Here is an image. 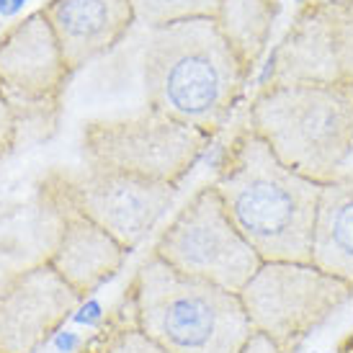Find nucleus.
I'll return each mask as SVG.
<instances>
[{
    "label": "nucleus",
    "instance_id": "3",
    "mask_svg": "<svg viewBox=\"0 0 353 353\" xmlns=\"http://www.w3.org/2000/svg\"><path fill=\"white\" fill-rule=\"evenodd\" d=\"M132 323L165 353H240L253 335L240 294L150 253L129 286Z\"/></svg>",
    "mask_w": 353,
    "mask_h": 353
},
{
    "label": "nucleus",
    "instance_id": "7",
    "mask_svg": "<svg viewBox=\"0 0 353 353\" xmlns=\"http://www.w3.org/2000/svg\"><path fill=\"white\" fill-rule=\"evenodd\" d=\"M152 253L176 271L240 294L263 265L232 225L214 186L199 188L160 232Z\"/></svg>",
    "mask_w": 353,
    "mask_h": 353
},
{
    "label": "nucleus",
    "instance_id": "22",
    "mask_svg": "<svg viewBox=\"0 0 353 353\" xmlns=\"http://www.w3.org/2000/svg\"><path fill=\"white\" fill-rule=\"evenodd\" d=\"M268 3H276V6H281V0H268Z\"/></svg>",
    "mask_w": 353,
    "mask_h": 353
},
{
    "label": "nucleus",
    "instance_id": "14",
    "mask_svg": "<svg viewBox=\"0 0 353 353\" xmlns=\"http://www.w3.org/2000/svg\"><path fill=\"white\" fill-rule=\"evenodd\" d=\"M312 263L353 284V173H343L320 188Z\"/></svg>",
    "mask_w": 353,
    "mask_h": 353
},
{
    "label": "nucleus",
    "instance_id": "20",
    "mask_svg": "<svg viewBox=\"0 0 353 353\" xmlns=\"http://www.w3.org/2000/svg\"><path fill=\"white\" fill-rule=\"evenodd\" d=\"M26 6V0H0V16H16Z\"/></svg>",
    "mask_w": 353,
    "mask_h": 353
},
{
    "label": "nucleus",
    "instance_id": "10",
    "mask_svg": "<svg viewBox=\"0 0 353 353\" xmlns=\"http://www.w3.org/2000/svg\"><path fill=\"white\" fill-rule=\"evenodd\" d=\"M286 83L353 85V6L310 0L299 8L268 57L261 88Z\"/></svg>",
    "mask_w": 353,
    "mask_h": 353
},
{
    "label": "nucleus",
    "instance_id": "12",
    "mask_svg": "<svg viewBox=\"0 0 353 353\" xmlns=\"http://www.w3.org/2000/svg\"><path fill=\"white\" fill-rule=\"evenodd\" d=\"M39 196L52 225L47 261L85 299L119 274L127 250L88 216L80 214L47 178L39 183Z\"/></svg>",
    "mask_w": 353,
    "mask_h": 353
},
{
    "label": "nucleus",
    "instance_id": "21",
    "mask_svg": "<svg viewBox=\"0 0 353 353\" xmlns=\"http://www.w3.org/2000/svg\"><path fill=\"white\" fill-rule=\"evenodd\" d=\"M314 3H338V6H353V0H314Z\"/></svg>",
    "mask_w": 353,
    "mask_h": 353
},
{
    "label": "nucleus",
    "instance_id": "9",
    "mask_svg": "<svg viewBox=\"0 0 353 353\" xmlns=\"http://www.w3.org/2000/svg\"><path fill=\"white\" fill-rule=\"evenodd\" d=\"M70 68L41 10L23 16L0 39V90L21 124L54 129Z\"/></svg>",
    "mask_w": 353,
    "mask_h": 353
},
{
    "label": "nucleus",
    "instance_id": "17",
    "mask_svg": "<svg viewBox=\"0 0 353 353\" xmlns=\"http://www.w3.org/2000/svg\"><path fill=\"white\" fill-rule=\"evenodd\" d=\"M99 353H165L160 345H155L148 335L139 330L134 323H127L108 335Z\"/></svg>",
    "mask_w": 353,
    "mask_h": 353
},
{
    "label": "nucleus",
    "instance_id": "2",
    "mask_svg": "<svg viewBox=\"0 0 353 353\" xmlns=\"http://www.w3.org/2000/svg\"><path fill=\"white\" fill-rule=\"evenodd\" d=\"M250 72L216 29L194 19L152 29L142 59L148 108L214 139L240 103Z\"/></svg>",
    "mask_w": 353,
    "mask_h": 353
},
{
    "label": "nucleus",
    "instance_id": "18",
    "mask_svg": "<svg viewBox=\"0 0 353 353\" xmlns=\"http://www.w3.org/2000/svg\"><path fill=\"white\" fill-rule=\"evenodd\" d=\"M19 134H21V119L13 111V106L8 103V99L3 96V90H0V163L16 150Z\"/></svg>",
    "mask_w": 353,
    "mask_h": 353
},
{
    "label": "nucleus",
    "instance_id": "11",
    "mask_svg": "<svg viewBox=\"0 0 353 353\" xmlns=\"http://www.w3.org/2000/svg\"><path fill=\"white\" fill-rule=\"evenodd\" d=\"M80 302L47 258L10 274L0 286V353H37Z\"/></svg>",
    "mask_w": 353,
    "mask_h": 353
},
{
    "label": "nucleus",
    "instance_id": "1",
    "mask_svg": "<svg viewBox=\"0 0 353 353\" xmlns=\"http://www.w3.org/2000/svg\"><path fill=\"white\" fill-rule=\"evenodd\" d=\"M214 191L261 261L312 263L320 183L294 173L243 127L216 168Z\"/></svg>",
    "mask_w": 353,
    "mask_h": 353
},
{
    "label": "nucleus",
    "instance_id": "13",
    "mask_svg": "<svg viewBox=\"0 0 353 353\" xmlns=\"http://www.w3.org/2000/svg\"><path fill=\"white\" fill-rule=\"evenodd\" d=\"M39 10L57 37L70 72L103 57L137 23L132 0H47Z\"/></svg>",
    "mask_w": 353,
    "mask_h": 353
},
{
    "label": "nucleus",
    "instance_id": "8",
    "mask_svg": "<svg viewBox=\"0 0 353 353\" xmlns=\"http://www.w3.org/2000/svg\"><path fill=\"white\" fill-rule=\"evenodd\" d=\"M47 181L127 253L142 245L178 194V186L88 165L50 170Z\"/></svg>",
    "mask_w": 353,
    "mask_h": 353
},
{
    "label": "nucleus",
    "instance_id": "23",
    "mask_svg": "<svg viewBox=\"0 0 353 353\" xmlns=\"http://www.w3.org/2000/svg\"><path fill=\"white\" fill-rule=\"evenodd\" d=\"M296 3H299V6H304V3H310V0H296Z\"/></svg>",
    "mask_w": 353,
    "mask_h": 353
},
{
    "label": "nucleus",
    "instance_id": "4",
    "mask_svg": "<svg viewBox=\"0 0 353 353\" xmlns=\"http://www.w3.org/2000/svg\"><path fill=\"white\" fill-rule=\"evenodd\" d=\"M245 127L286 168L325 186L343 176L353 155V85H263L250 103Z\"/></svg>",
    "mask_w": 353,
    "mask_h": 353
},
{
    "label": "nucleus",
    "instance_id": "15",
    "mask_svg": "<svg viewBox=\"0 0 353 353\" xmlns=\"http://www.w3.org/2000/svg\"><path fill=\"white\" fill-rule=\"evenodd\" d=\"M281 6L268 0H222L214 23L248 72L263 59Z\"/></svg>",
    "mask_w": 353,
    "mask_h": 353
},
{
    "label": "nucleus",
    "instance_id": "19",
    "mask_svg": "<svg viewBox=\"0 0 353 353\" xmlns=\"http://www.w3.org/2000/svg\"><path fill=\"white\" fill-rule=\"evenodd\" d=\"M240 353H281V351H279V348H276L268 338L253 333V335H250V341L245 343V348H243Z\"/></svg>",
    "mask_w": 353,
    "mask_h": 353
},
{
    "label": "nucleus",
    "instance_id": "5",
    "mask_svg": "<svg viewBox=\"0 0 353 353\" xmlns=\"http://www.w3.org/2000/svg\"><path fill=\"white\" fill-rule=\"evenodd\" d=\"M212 137L194 127L145 108L132 117L96 119L80 132V152L88 168L181 186Z\"/></svg>",
    "mask_w": 353,
    "mask_h": 353
},
{
    "label": "nucleus",
    "instance_id": "6",
    "mask_svg": "<svg viewBox=\"0 0 353 353\" xmlns=\"http://www.w3.org/2000/svg\"><path fill=\"white\" fill-rule=\"evenodd\" d=\"M351 296L353 284L314 263L268 261L240 292V302L253 333L268 338L281 353H294Z\"/></svg>",
    "mask_w": 353,
    "mask_h": 353
},
{
    "label": "nucleus",
    "instance_id": "16",
    "mask_svg": "<svg viewBox=\"0 0 353 353\" xmlns=\"http://www.w3.org/2000/svg\"><path fill=\"white\" fill-rule=\"evenodd\" d=\"M222 0H132L134 19L150 31L194 19H214Z\"/></svg>",
    "mask_w": 353,
    "mask_h": 353
}]
</instances>
